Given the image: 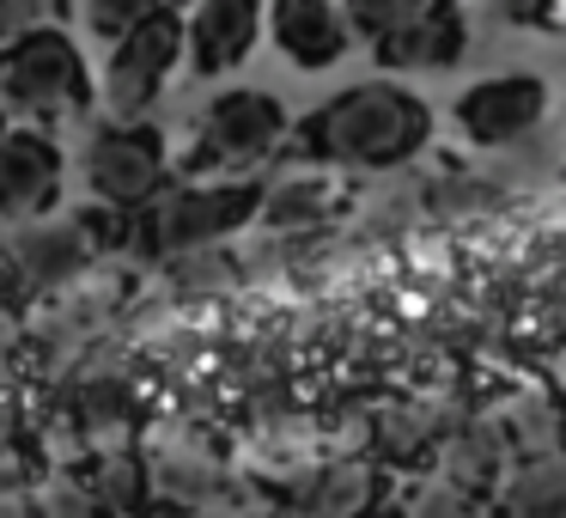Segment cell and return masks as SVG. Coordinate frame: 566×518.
I'll list each match as a JSON object with an SVG mask.
<instances>
[{
    "instance_id": "27",
    "label": "cell",
    "mask_w": 566,
    "mask_h": 518,
    "mask_svg": "<svg viewBox=\"0 0 566 518\" xmlns=\"http://www.w3.org/2000/svg\"><path fill=\"white\" fill-rule=\"evenodd\" d=\"M500 25H524V31H554L560 25V0H488Z\"/></svg>"
},
{
    "instance_id": "23",
    "label": "cell",
    "mask_w": 566,
    "mask_h": 518,
    "mask_svg": "<svg viewBox=\"0 0 566 518\" xmlns=\"http://www.w3.org/2000/svg\"><path fill=\"white\" fill-rule=\"evenodd\" d=\"M165 269H171V281L184 287V293H220V287H232V281H238V262L226 257L220 245H208V250H184V257H171Z\"/></svg>"
},
{
    "instance_id": "18",
    "label": "cell",
    "mask_w": 566,
    "mask_h": 518,
    "mask_svg": "<svg viewBox=\"0 0 566 518\" xmlns=\"http://www.w3.org/2000/svg\"><path fill=\"white\" fill-rule=\"evenodd\" d=\"M500 433L512 445V457H548V452H566V408L554 403V391L542 384H524V391L505 396L500 415Z\"/></svg>"
},
{
    "instance_id": "32",
    "label": "cell",
    "mask_w": 566,
    "mask_h": 518,
    "mask_svg": "<svg viewBox=\"0 0 566 518\" xmlns=\"http://www.w3.org/2000/svg\"><path fill=\"white\" fill-rule=\"evenodd\" d=\"M7 128H13V123H7V104H0V135H7Z\"/></svg>"
},
{
    "instance_id": "2",
    "label": "cell",
    "mask_w": 566,
    "mask_h": 518,
    "mask_svg": "<svg viewBox=\"0 0 566 518\" xmlns=\"http://www.w3.org/2000/svg\"><path fill=\"white\" fill-rule=\"evenodd\" d=\"M256 208H262L256 177H184V184H165L159 196L135 214L128 245L159 257V262H171V257H184V250L226 245L238 226L256 220Z\"/></svg>"
},
{
    "instance_id": "4",
    "label": "cell",
    "mask_w": 566,
    "mask_h": 518,
    "mask_svg": "<svg viewBox=\"0 0 566 518\" xmlns=\"http://www.w3.org/2000/svg\"><path fill=\"white\" fill-rule=\"evenodd\" d=\"M0 104L38 116L43 128L80 123L92 104V74H86L80 43L62 25H50V19L31 25L19 43H7L0 50Z\"/></svg>"
},
{
    "instance_id": "31",
    "label": "cell",
    "mask_w": 566,
    "mask_h": 518,
    "mask_svg": "<svg viewBox=\"0 0 566 518\" xmlns=\"http://www.w3.org/2000/svg\"><path fill=\"white\" fill-rule=\"evenodd\" d=\"M184 518H232V512H220V506H208V512H184Z\"/></svg>"
},
{
    "instance_id": "33",
    "label": "cell",
    "mask_w": 566,
    "mask_h": 518,
    "mask_svg": "<svg viewBox=\"0 0 566 518\" xmlns=\"http://www.w3.org/2000/svg\"><path fill=\"white\" fill-rule=\"evenodd\" d=\"M371 518H402V512H371Z\"/></svg>"
},
{
    "instance_id": "14",
    "label": "cell",
    "mask_w": 566,
    "mask_h": 518,
    "mask_svg": "<svg viewBox=\"0 0 566 518\" xmlns=\"http://www.w3.org/2000/svg\"><path fill=\"white\" fill-rule=\"evenodd\" d=\"M286 500H311L323 518H371L384 500V469L359 452L329 457V464H317V469L286 481Z\"/></svg>"
},
{
    "instance_id": "16",
    "label": "cell",
    "mask_w": 566,
    "mask_h": 518,
    "mask_svg": "<svg viewBox=\"0 0 566 518\" xmlns=\"http://www.w3.org/2000/svg\"><path fill=\"white\" fill-rule=\"evenodd\" d=\"M342 208V189H335L329 165H298V172L274 177V184H262V208L256 220L269 226V232H311V226H323L329 214Z\"/></svg>"
},
{
    "instance_id": "19",
    "label": "cell",
    "mask_w": 566,
    "mask_h": 518,
    "mask_svg": "<svg viewBox=\"0 0 566 518\" xmlns=\"http://www.w3.org/2000/svg\"><path fill=\"white\" fill-rule=\"evenodd\" d=\"M444 427H451V415H439V408L420 403V396H408V403H378L366 421L378 457H390V464H420V457L439 445Z\"/></svg>"
},
{
    "instance_id": "21",
    "label": "cell",
    "mask_w": 566,
    "mask_h": 518,
    "mask_svg": "<svg viewBox=\"0 0 566 518\" xmlns=\"http://www.w3.org/2000/svg\"><path fill=\"white\" fill-rule=\"evenodd\" d=\"M512 189L481 165V172H444L427 184V208L444 214V220H475V214H493Z\"/></svg>"
},
{
    "instance_id": "7",
    "label": "cell",
    "mask_w": 566,
    "mask_h": 518,
    "mask_svg": "<svg viewBox=\"0 0 566 518\" xmlns=\"http://www.w3.org/2000/svg\"><path fill=\"white\" fill-rule=\"evenodd\" d=\"M67 189V153L55 128L25 123L0 135V220H50Z\"/></svg>"
},
{
    "instance_id": "29",
    "label": "cell",
    "mask_w": 566,
    "mask_h": 518,
    "mask_svg": "<svg viewBox=\"0 0 566 518\" xmlns=\"http://www.w3.org/2000/svg\"><path fill=\"white\" fill-rule=\"evenodd\" d=\"M31 299V274H25V262H19V250L13 245H0V318L7 311H19Z\"/></svg>"
},
{
    "instance_id": "24",
    "label": "cell",
    "mask_w": 566,
    "mask_h": 518,
    "mask_svg": "<svg viewBox=\"0 0 566 518\" xmlns=\"http://www.w3.org/2000/svg\"><path fill=\"white\" fill-rule=\"evenodd\" d=\"M402 518H488V512H481L475 494H463L444 476H432V481H415V488H408Z\"/></svg>"
},
{
    "instance_id": "28",
    "label": "cell",
    "mask_w": 566,
    "mask_h": 518,
    "mask_svg": "<svg viewBox=\"0 0 566 518\" xmlns=\"http://www.w3.org/2000/svg\"><path fill=\"white\" fill-rule=\"evenodd\" d=\"M55 0H0V50L7 43H19L31 25H43V13H50Z\"/></svg>"
},
{
    "instance_id": "26",
    "label": "cell",
    "mask_w": 566,
    "mask_h": 518,
    "mask_svg": "<svg viewBox=\"0 0 566 518\" xmlns=\"http://www.w3.org/2000/svg\"><path fill=\"white\" fill-rule=\"evenodd\" d=\"M43 512H50V518H116L111 506L86 488V481H55V488L43 494Z\"/></svg>"
},
{
    "instance_id": "20",
    "label": "cell",
    "mask_w": 566,
    "mask_h": 518,
    "mask_svg": "<svg viewBox=\"0 0 566 518\" xmlns=\"http://www.w3.org/2000/svg\"><path fill=\"white\" fill-rule=\"evenodd\" d=\"M86 488L111 506L116 518H140L153 506V481H147V457L135 452H104L98 464L86 469Z\"/></svg>"
},
{
    "instance_id": "12",
    "label": "cell",
    "mask_w": 566,
    "mask_h": 518,
    "mask_svg": "<svg viewBox=\"0 0 566 518\" xmlns=\"http://www.w3.org/2000/svg\"><path fill=\"white\" fill-rule=\"evenodd\" d=\"M512 464L517 457H512V445H505V433H500L493 415L451 421V427L439 433V445H432V476H444L451 488L475 494V500H488Z\"/></svg>"
},
{
    "instance_id": "1",
    "label": "cell",
    "mask_w": 566,
    "mask_h": 518,
    "mask_svg": "<svg viewBox=\"0 0 566 518\" xmlns=\"http://www.w3.org/2000/svg\"><path fill=\"white\" fill-rule=\"evenodd\" d=\"M432 147V104L396 80H359L293 128V153L329 172H402Z\"/></svg>"
},
{
    "instance_id": "6",
    "label": "cell",
    "mask_w": 566,
    "mask_h": 518,
    "mask_svg": "<svg viewBox=\"0 0 566 518\" xmlns=\"http://www.w3.org/2000/svg\"><path fill=\"white\" fill-rule=\"evenodd\" d=\"M177 62H184V13L177 7L153 13L123 43H111V62H104V111H111V123H147V111L171 86Z\"/></svg>"
},
{
    "instance_id": "15",
    "label": "cell",
    "mask_w": 566,
    "mask_h": 518,
    "mask_svg": "<svg viewBox=\"0 0 566 518\" xmlns=\"http://www.w3.org/2000/svg\"><path fill=\"white\" fill-rule=\"evenodd\" d=\"M147 481H153V500L171 506V512H208V506L232 500V476L201 445H159L147 457Z\"/></svg>"
},
{
    "instance_id": "22",
    "label": "cell",
    "mask_w": 566,
    "mask_h": 518,
    "mask_svg": "<svg viewBox=\"0 0 566 518\" xmlns=\"http://www.w3.org/2000/svg\"><path fill=\"white\" fill-rule=\"evenodd\" d=\"M171 0H80V19L98 43H123L135 25H147L153 13H165Z\"/></svg>"
},
{
    "instance_id": "25",
    "label": "cell",
    "mask_w": 566,
    "mask_h": 518,
    "mask_svg": "<svg viewBox=\"0 0 566 518\" xmlns=\"http://www.w3.org/2000/svg\"><path fill=\"white\" fill-rule=\"evenodd\" d=\"M342 7H347V19H354V38L378 43V38H390L396 25H408L427 0H342Z\"/></svg>"
},
{
    "instance_id": "13",
    "label": "cell",
    "mask_w": 566,
    "mask_h": 518,
    "mask_svg": "<svg viewBox=\"0 0 566 518\" xmlns=\"http://www.w3.org/2000/svg\"><path fill=\"white\" fill-rule=\"evenodd\" d=\"M13 250L31 274V293H62V287H74L80 274L92 269V257H98V245H92L80 214L74 220H55V214L50 220H25L13 238Z\"/></svg>"
},
{
    "instance_id": "3",
    "label": "cell",
    "mask_w": 566,
    "mask_h": 518,
    "mask_svg": "<svg viewBox=\"0 0 566 518\" xmlns=\"http://www.w3.org/2000/svg\"><path fill=\"white\" fill-rule=\"evenodd\" d=\"M293 141L286 104L262 86H232L213 92L196 116V135L184 153V177H250L269 159H281V147Z\"/></svg>"
},
{
    "instance_id": "5",
    "label": "cell",
    "mask_w": 566,
    "mask_h": 518,
    "mask_svg": "<svg viewBox=\"0 0 566 518\" xmlns=\"http://www.w3.org/2000/svg\"><path fill=\"white\" fill-rule=\"evenodd\" d=\"M80 184L104 208L140 214L165 184H171V147L153 123H104L80 147Z\"/></svg>"
},
{
    "instance_id": "8",
    "label": "cell",
    "mask_w": 566,
    "mask_h": 518,
    "mask_svg": "<svg viewBox=\"0 0 566 518\" xmlns=\"http://www.w3.org/2000/svg\"><path fill=\"white\" fill-rule=\"evenodd\" d=\"M542 116H548V86L536 74H493V80H475L457 99V128L481 153L517 147L524 135L542 128Z\"/></svg>"
},
{
    "instance_id": "9",
    "label": "cell",
    "mask_w": 566,
    "mask_h": 518,
    "mask_svg": "<svg viewBox=\"0 0 566 518\" xmlns=\"http://www.w3.org/2000/svg\"><path fill=\"white\" fill-rule=\"evenodd\" d=\"M262 13H269V0H196V13L184 19L189 74L220 80L232 68H244L262 38Z\"/></svg>"
},
{
    "instance_id": "30",
    "label": "cell",
    "mask_w": 566,
    "mask_h": 518,
    "mask_svg": "<svg viewBox=\"0 0 566 518\" xmlns=\"http://www.w3.org/2000/svg\"><path fill=\"white\" fill-rule=\"evenodd\" d=\"M269 518H323V512H317V506H311V500H281V506H274Z\"/></svg>"
},
{
    "instance_id": "17",
    "label": "cell",
    "mask_w": 566,
    "mask_h": 518,
    "mask_svg": "<svg viewBox=\"0 0 566 518\" xmlns=\"http://www.w3.org/2000/svg\"><path fill=\"white\" fill-rule=\"evenodd\" d=\"M488 500L493 518H566V452L517 457Z\"/></svg>"
},
{
    "instance_id": "11",
    "label": "cell",
    "mask_w": 566,
    "mask_h": 518,
    "mask_svg": "<svg viewBox=\"0 0 566 518\" xmlns=\"http://www.w3.org/2000/svg\"><path fill=\"white\" fill-rule=\"evenodd\" d=\"M269 38L293 68L323 74L354 50V19L342 0H269Z\"/></svg>"
},
{
    "instance_id": "10",
    "label": "cell",
    "mask_w": 566,
    "mask_h": 518,
    "mask_svg": "<svg viewBox=\"0 0 566 518\" xmlns=\"http://www.w3.org/2000/svg\"><path fill=\"white\" fill-rule=\"evenodd\" d=\"M463 50H469V13L457 0H427L408 25L371 43V55L390 74H444V68L463 62Z\"/></svg>"
}]
</instances>
